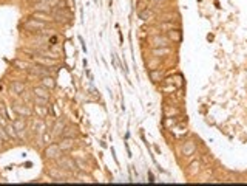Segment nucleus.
I'll list each match as a JSON object with an SVG mask.
<instances>
[{
  "mask_svg": "<svg viewBox=\"0 0 247 186\" xmlns=\"http://www.w3.org/2000/svg\"><path fill=\"white\" fill-rule=\"evenodd\" d=\"M25 28L28 30H43L45 22H39L37 19H30L28 22H25Z\"/></svg>",
  "mask_w": 247,
  "mask_h": 186,
  "instance_id": "1",
  "label": "nucleus"
},
{
  "mask_svg": "<svg viewBox=\"0 0 247 186\" xmlns=\"http://www.w3.org/2000/svg\"><path fill=\"white\" fill-rule=\"evenodd\" d=\"M181 151H182V155L190 157V155H193V154H195V151H196V144H195L193 141H185V143L182 144Z\"/></svg>",
  "mask_w": 247,
  "mask_h": 186,
  "instance_id": "2",
  "label": "nucleus"
},
{
  "mask_svg": "<svg viewBox=\"0 0 247 186\" xmlns=\"http://www.w3.org/2000/svg\"><path fill=\"white\" fill-rule=\"evenodd\" d=\"M168 43H170V39L168 37H164V36H156V37H153L152 39V45L153 46H168Z\"/></svg>",
  "mask_w": 247,
  "mask_h": 186,
  "instance_id": "3",
  "label": "nucleus"
},
{
  "mask_svg": "<svg viewBox=\"0 0 247 186\" xmlns=\"http://www.w3.org/2000/svg\"><path fill=\"white\" fill-rule=\"evenodd\" d=\"M59 154H60V146H56V144H51V146L45 151V155L48 158H57Z\"/></svg>",
  "mask_w": 247,
  "mask_h": 186,
  "instance_id": "4",
  "label": "nucleus"
},
{
  "mask_svg": "<svg viewBox=\"0 0 247 186\" xmlns=\"http://www.w3.org/2000/svg\"><path fill=\"white\" fill-rule=\"evenodd\" d=\"M171 50L168 48V46H158V48H153L152 54L156 56V58H161V56H165V54H170Z\"/></svg>",
  "mask_w": 247,
  "mask_h": 186,
  "instance_id": "5",
  "label": "nucleus"
},
{
  "mask_svg": "<svg viewBox=\"0 0 247 186\" xmlns=\"http://www.w3.org/2000/svg\"><path fill=\"white\" fill-rule=\"evenodd\" d=\"M199 171H201V163H199V161H193V163H190V166H188V172H190V175H198V174H199Z\"/></svg>",
  "mask_w": 247,
  "mask_h": 186,
  "instance_id": "6",
  "label": "nucleus"
},
{
  "mask_svg": "<svg viewBox=\"0 0 247 186\" xmlns=\"http://www.w3.org/2000/svg\"><path fill=\"white\" fill-rule=\"evenodd\" d=\"M36 62H39V64H43V65H56L57 64V61L56 59H49V58H36Z\"/></svg>",
  "mask_w": 247,
  "mask_h": 186,
  "instance_id": "7",
  "label": "nucleus"
},
{
  "mask_svg": "<svg viewBox=\"0 0 247 186\" xmlns=\"http://www.w3.org/2000/svg\"><path fill=\"white\" fill-rule=\"evenodd\" d=\"M59 146H60L62 151L71 149V147H73V140H71V138H65V140H62V143H60Z\"/></svg>",
  "mask_w": 247,
  "mask_h": 186,
  "instance_id": "8",
  "label": "nucleus"
},
{
  "mask_svg": "<svg viewBox=\"0 0 247 186\" xmlns=\"http://www.w3.org/2000/svg\"><path fill=\"white\" fill-rule=\"evenodd\" d=\"M42 84H43V87H49V88H53V87L56 85V84H54V79H53V78H46V76H45V78L42 79Z\"/></svg>",
  "mask_w": 247,
  "mask_h": 186,
  "instance_id": "9",
  "label": "nucleus"
},
{
  "mask_svg": "<svg viewBox=\"0 0 247 186\" xmlns=\"http://www.w3.org/2000/svg\"><path fill=\"white\" fill-rule=\"evenodd\" d=\"M168 39H170V40H175V42H179V40H181V33L171 30L170 34H168Z\"/></svg>",
  "mask_w": 247,
  "mask_h": 186,
  "instance_id": "10",
  "label": "nucleus"
},
{
  "mask_svg": "<svg viewBox=\"0 0 247 186\" xmlns=\"http://www.w3.org/2000/svg\"><path fill=\"white\" fill-rule=\"evenodd\" d=\"M34 19H39V20H42V22L51 20V17H49L48 14H45V13H36V14H34Z\"/></svg>",
  "mask_w": 247,
  "mask_h": 186,
  "instance_id": "11",
  "label": "nucleus"
},
{
  "mask_svg": "<svg viewBox=\"0 0 247 186\" xmlns=\"http://www.w3.org/2000/svg\"><path fill=\"white\" fill-rule=\"evenodd\" d=\"M34 93H36L37 96H40V98H46V99H48V93H46V90L42 88V87H37V88L34 90Z\"/></svg>",
  "mask_w": 247,
  "mask_h": 186,
  "instance_id": "12",
  "label": "nucleus"
},
{
  "mask_svg": "<svg viewBox=\"0 0 247 186\" xmlns=\"http://www.w3.org/2000/svg\"><path fill=\"white\" fill-rule=\"evenodd\" d=\"M14 109H16V112H17V113H20V115H30V113H31V112H30L27 107H22V106H16Z\"/></svg>",
  "mask_w": 247,
  "mask_h": 186,
  "instance_id": "13",
  "label": "nucleus"
},
{
  "mask_svg": "<svg viewBox=\"0 0 247 186\" xmlns=\"http://www.w3.org/2000/svg\"><path fill=\"white\" fill-rule=\"evenodd\" d=\"M164 112H165V116H171V115H176L178 113V110L175 107H165Z\"/></svg>",
  "mask_w": 247,
  "mask_h": 186,
  "instance_id": "14",
  "label": "nucleus"
},
{
  "mask_svg": "<svg viewBox=\"0 0 247 186\" xmlns=\"http://www.w3.org/2000/svg\"><path fill=\"white\" fill-rule=\"evenodd\" d=\"M13 90H14L16 93H22V91L25 90V85H23V84H20V82H16V84L13 85Z\"/></svg>",
  "mask_w": 247,
  "mask_h": 186,
  "instance_id": "15",
  "label": "nucleus"
},
{
  "mask_svg": "<svg viewBox=\"0 0 247 186\" xmlns=\"http://www.w3.org/2000/svg\"><path fill=\"white\" fill-rule=\"evenodd\" d=\"M150 78L153 79V81H159L161 78H162V72L159 70V72H152L150 73Z\"/></svg>",
  "mask_w": 247,
  "mask_h": 186,
  "instance_id": "16",
  "label": "nucleus"
},
{
  "mask_svg": "<svg viewBox=\"0 0 247 186\" xmlns=\"http://www.w3.org/2000/svg\"><path fill=\"white\" fill-rule=\"evenodd\" d=\"M171 132L175 133V136H176V138H179V136H182V135H184V133H185L187 130H184V129H179V127H176V129H171Z\"/></svg>",
  "mask_w": 247,
  "mask_h": 186,
  "instance_id": "17",
  "label": "nucleus"
},
{
  "mask_svg": "<svg viewBox=\"0 0 247 186\" xmlns=\"http://www.w3.org/2000/svg\"><path fill=\"white\" fill-rule=\"evenodd\" d=\"M60 166H66L68 169H73L74 168V165L70 161V160H63V161H60Z\"/></svg>",
  "mask_w": 247,
  "mask_h": 186,
  "instance_id": "18",
  "label": "nucleus"
},
{
  "mask_svg": "<svg viewBox=\"0 0 247 186\" xmlns=\"http://www.w3.org/2000/svg\"><path fill=\"white\" fill-rule=\"evenodd\" d=\"M152 16H153L152 11H142V13H141V19H144V20H147L148 17H152Z\"/></svg>",
  "mask_w": 247,
  "mask_h": 186,
  "instance_id": "19",
  "label": "nucleus"
},
{
  "mask_svg": "<svg viewBox=\"0 0 247 186\" xmlns=\"http://www.w3.org/2000/svg\"><path fill=\"white\" fill-rule=\"evenodd\" d=\"M46 98H40V96H37L36 98V104H39V106H43V104H46Z\"/></svg>",
  "mask_w": 247,
  "mask_h": 186,
  "instance_id": "20",
  "label": "nucleus"
},
{
  "mask_svg": "<svg viewBox=\"0 0 247 186\" xmlns=\"http://www.w3.org/2000/svg\"><path fill=\"white\" fill-rule=\"evenodd\" d=\"M158 64H159V61H148V67H150V68L158 67Z\"/></svg>",
  "mask_w": 247,
  "mask_h": 186,
  "instance_id": "21",
  "label": "nucleus"
},
{
  "mask_svg": "<svg viewBox=\"0 0 247 186\" xmlns=\"http://www.w3.org/2000/svg\"><path fill=\"white\" fill-rule=\"evenodd\" d=\"M23 126H25V124H23L22 121H17V123L14 124V129H17V130H20V129H23Z\"/></svg>",
  "mask_w": 247,
  "mask_h": 186,
  "instance_id": "22",
  "label": "nucleus"
},
{
  "mask_svg": "<svg viewBox=\"0 0 247 186\" xmlns=\"http://www.w3.org/2000/svg\"><path fill=\"white\" fill-rule=\"evenodd\" d=\"M176 87L175 85H170V87H164V91H175Z\"/></svg>",
  "mask_w": 247,
  "mask_h": 186,
  "instance_id": "23",
  "label": "nucleus"
},
{
  "mask_svg": "<svg viewBox=\"0 0 247 186\" xmlns=\"http://www.w3.org/2000/svg\"><path fill=\"white\" fill-rule=\"evenodd\" d=\"M14 130H16V129H14V126H9V127H8V133H9V135H13V136L16 135V132H14Z\"/></svg>",
  "mask_w": 247,
  "mask_h": 186,
  "instance_id": "24",
  "label": "nucleus"
},
{
  "mask_svg": "<svg viewBox=\"0 0 247 186\" xmlns=\"http://www.w3.org/2000/svg\"><path fill=\"white\" fill-rule=\"evenodd\" d=\"M16 64H17V67H22V68L25 67V68H28V64H27V62H20V61H19V62H16Z\"/></svg>",
  "mask_w": 247,
  "mask_h": 186,
  "instance_id": "25",
  "label": "nucleus"
},
{
  "mask_svg": "<svg viewBox=\"0 0 247 186\" xmlns=\"http://www.w3.org/2000/svg\"><path fill=\"white\" fill-rule=\"evenodd\" d=\"M36 110L39 112V115H40V116H45V115H46V110H45V109H36Z\"/></svg>",
  "mask_w": 247,
  "mask_h": 186,
  "instance_id": "26",
  "label": "nucleus"
},
{
  "mask_svg": "<svg viewBox=\"0 0 247 186\" xmlns=\"http://www.w3.org/2000/svg\"><path fill=\"white\" fill-rule=\"evenodd\" d=\"M161 28H162V30H165V28H173V25H168V23H165V25H161Z\"/></svg>",
  "mask_w": 247,
  "mask_h": 186,
  "instance_id": "27",
  "label": "nucleus"
},
{
  "mask_svg": "<svg viewBox=\"0 0 247 186\" xmlns=\"http://www.w3.org/2000/svg\"><path fill=\"white\" fill-rule=\"evenodd\" d=\"M49 138H51V136H49V135H48V133H46V135H45V136H43V140H45V141H49Z\"/></svg>",
  "mask_w": 247,
  "mask_h": 186,
  "instance_id": "28",
  "label": "nucleus"
},
{
  "mask_svg": "<svg viewBox=\"0 0 247 186\" xmlns=\"http://www.w3.org/2000/svg\"><path fill=\"white\" fill-rule=\"evenodd\" d=\"M158 2H164V0H158Z\"/></svg>",
  "mask_w": 247,
  "mask_h": 186,
  "instance_id": "29",
  "label": "nucleus"
}]
</instances>
